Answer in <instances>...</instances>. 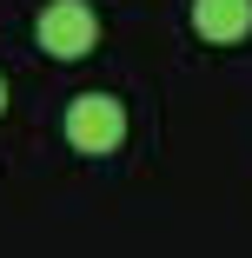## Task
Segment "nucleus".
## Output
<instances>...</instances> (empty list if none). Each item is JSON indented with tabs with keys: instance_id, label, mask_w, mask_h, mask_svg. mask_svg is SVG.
<instances>
[{
	"instance_id": "f257e3e1",
	"label": "nucleus",
	"mask_w": 252,
	"mask_h": 258,
	"mask_svg": "<svg viewBox=\"0 0 252 258\" xmlns=\"http://www.w3.org/2000/svg\"><path fill=\"white\" fill-rule=\"evenodd\" d=\"M33 40H40V53H54V60H86L93 40H99V14L86 0H46L40 20H33Z\"/></svg>"
},
{
	"instance_id": "f03ea898",
	"label": "nucleus",
	"mask_w": 252,
	"mask_h": 258,
	"mask_svg": "<svg viewBox=\"0 0 252 258\" xmlns=\"http://www.w3.org/2000/svg\"><path fill=\"white\" fill-rule=\"evenodd\" d=\"M126 139V106L113 93H80L67 106V146L73 152H120Z\"/></svg>"
},
{
	"instance_id": "7ed1b4c3",
	"label": "nucleus",
	"mask_w": 252,
	"mask_h": 258,
	"mask_svg": "<svg viewBox=\"0 0 252 258\" xmlns=\"http://www.w3.org/2000/svg\"><path fill=\"white\" fill-rule=\"evenodd\" d=\"M192 33L213 40V46H232L252 33V0H192Z\"/></svg>"
},
{
	"instance_id": "20e7f679",
	"label": "nucleus",
	"mask_w": 252,
	"mask_h": 258,
	"mask_svg": "<svg viewBox=\"0 0 252 258\" xmlns=\"http://www.w3.org/2000/svg\"><path fill=\"white\" fill-rule=\"evenodd\" d=\"M0 113H7V80H0Z\"/></svg>"
}]
</instances>
